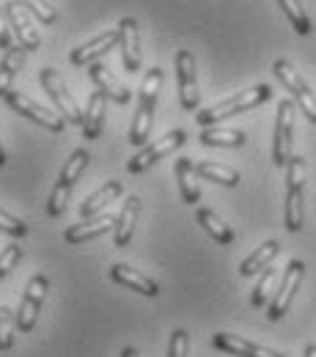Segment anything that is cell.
<instances>
[{
  "mask_svg": "<svg viewBox=\"0 0 316 357\" xmlns=\"http://www.w3.org/2000/svg\"><path fill=\"white\" fill-rule=\"evenodd\" d=\"M39 83H42V89L50 93V99L55 102L58 113L66 116V124H77V127H83L86 113L80 110V105L75 102V96H72L69 89L63 86V80L58 77V72H55V69H42V72H39Z\"/></svg>",
  "mask_w": 316,
  "mask_h": 357,
  "instance_id": "ba28073f",
  "label": "cell"
},
{
  "mask_svg": "<svg viewBox=\"0 0 316 357\" xmlns=\"http://www.w3.org/2000/svg\"><path fill=\"white\" fill-rule=\"evenodd\" d=\"M270 96H272L270 86H267V83H259V86H253V89H248V91H239V93L228 96V99L218 102V105H212V107H204V110L195 116V121H198L201 130L215 127V124L223 121V119L239 116V113H245V110H253V107L270 102Z\"/></svg>",
  "mask_w": 316,
  "mask_h": 357,
  "instance_id": "7a4b0ae2",
  "label": "cell"
},
{
  "mask_svg": "<svg viewBox=\"0 0 316 357\" xmlns=\"http://www.w3.org/2000/svg\"><path fill=\"white\" fill-rule=\"evenodd\" d=\"M47 289H50V280L45 275H33L22 300H20V311H17V330L20 333H31L36 327V319L42 313V305H45Z\"/></svg>",
  "mask_w": 316,
  "mask_h": 357,
  "instance_id": "30bf717a",
  "label": "cell"
},
{
  "mask_svg": "<svg viewBox=\"0 0 316 357\" xmlns=\"http://www.w3.org/2000/svg\"><path fill=\"white\" fill-rule=\"evenodd\" d=\"M14 338H17V313L0 305V352L11 349Z\"/></svg>",
  "mask_w": 316,
  "mask_h": 357,
  "instance_id": "4dcf8cb0",
  "label": "cell"
},
{
  "mask_svg": "<svg viewBox=\"0 0 316 357\" xmlns=\"http://www.w3.org/2000/svg\"><path fill=\"white\" fill-rule=\"evenodd\" d=\"M0 231H6V234H11V236H25L28 234V225L22 223L20 218H14V215H8V212H3L0 209Z\"/></svg>",
  "mask_w": 316,
  "mask_h": 357,
  "instance_id": "836d02e7",
  "label": "cell"
},
{
  "mask_svg": "<svg viewBox=\"0 0 316 357\" xmlns=\"http://www.w3.org/2000/svg\"><path fill=\"white\" fill-rule=\"evenodd\" d=\"M195 220H198V225H201L218 245H231V242H234V231H231L212 209H206V206L195 209Z\"/></svg>",
  "mask_w": 316,
  "mask_h": 357,
  "instance_id": "d4e9b609",
  "label": "cell"
},
{
  "mask_svg": "<svg viewBox=\"0 0 316 357\" xmlns=\"http://www.w3.org/2000/svg\"><path fill=\"white\" fill-rule=\"evenodd\" d=\"M190 349V338L184 330H174L171 333V344H168V357H187Z\"/></svg>",
  "mask_w": 316,
  "mask_h": 357,
  "instance_id": "e575fe53",
  "label": "cell"
},
{
  "mask_svg": "<svg viewBox=\"0 0 316 357\" xmlns=\"http://www.w3.org/2000/svg\"><path fill=\"white\" fill-rule=\"evenodd\" d=\"M89 77L93 80V86L102 91V93H107V99H113V102H119V105H130V96H133L130 89H124V86L110 75L107 66H102V63H91Z\"/></svg>",
  "mask_w": 316,
  "mask_h": 357,
  "instance_id": "ffe728a7",
  "label": "cell"
},
{
  "mask_svg": "<svg viewBox=\"0 0 316 357\" xmlns=\"http://www.w3.org/2000/svg\"><path fill=\"white\" fill-rule=\"evenodd\" d=\"M303 357H316V344H308V347L303 349Z\"/></svg>",
  "mask_w": 316,
  "mask_h": 357,
  "instance_id": "8d00e7d4",
  "label": "cell"
},
{
  "mask_svg": "<svg viewBox=\"0 0 316 357\" xmlns=\"http://www.w3.org/2000/svg\"><path fill=\"white\" fill-rule=\"evenodd\" d=\"M137 215H140V198L137 195H130L119 212V220H116V234H113V242L116 248H127L133 234H135V223Z\"/></svg>",
  "mask_w": 316,
  "mask_h": 357,
  "instance_id": "44dd1931",
  "label": "cell"
},
{
  "mask_svg": "<svg viewBox=\"0 0 316 357\" xmlns=\"http://www.w3.org/2000/svg\"><path fill=\"white\" fill-rule=\"evenodd\" d=\"M195 174L206 181H215V184H223V187H236L242 178H239V171L228 168V165H220V162H212V160H201L195 162Z\"/></svg>",
  "mask_w": 316,
  "mask_h": 357,
  "instance_id": "484cf974",
  "label": "cell"
},
{
  "mask_svg": "<svg viewBox=\"0 0 316 357\" xmlns=\"http://www.w3.org/2000/svg\"><path fill=\"white\" fill-rule=\"evenodd\" d=\"M6 105L11 107V110H17L20 116H25V119H31L33 124H39V127H45L50 132H63V127H66V121H63V116H58V113H52V110H47L42 105H36L33 99H28L25 93H17V91H8L6 96Z\"/></svg>",
  "mask_w": 316,
  "mask_h": 357,
  "instance_id": "8fae6325",
  "label": "cell"
},
{
  "mask_svg": "<svg viewBox=\"0 0 316 357\" xmlns=\"http://www.w3.org/2000/svg\"><path fill=\"white\" fill-rule=\"evenodd\" d=\"M195 162L190 157H179L176 160V181H179L181 190V201L184 204H198L201 201V187L195 181Z\"/></svg>",
  "mask_w": 316,
  "mask_h": 357,
  "instance_id": "603a6c76",
  "label": "cell"
},
{
  "mask_svg": "<svg viewBox=\"0 0 316 357\" xmlns=\"http://www.w3.org/2000/svg\"><path fill=\"white\" fill-rule=\"evenodd\" d=\"M119 47H121V58H124V69L133 75L140 69V31H137V20L124 17L119 22Z\"/></svg>",
  "mask_w": 316,
  "mask_h": 357,
  "instance_id": "5bb4252c",
  "label": "cell"
},
{
  "mask_svg": "<svg viewBox=\"0 0 316 357\" xmlns=\"http://www.w3.org/2000/svg\"><path fill=\"white\" fill-rule=\"evenodd\" d=\"M119 195H121V181L110 178L107 184H102V187H99L93 195H89V198L83 201V206H80V215H83V220H89V218H96V215H102V212H105V206H107V204H113Z\"/></svg>",
  "mask_w": 316,
  "mask_h": 357,
  "instance_id": "7402d4cb",
  "label": "cell"
},
{
  "mask_svg": "<svg viewBox=\"0 0 316 357\" xmlns=\"http://www.w3.org/2000/svg\"><path fill=\"white\" fill-rule=\"evenodd\" d=\"M272 72H275V77L283 83V89L289 91L292 96H294V102L303 107V113H306V119L316 124V93L311 91V86L303 80V75L286 61V58H280V61H275V66H272Z\"/></svg>",
  "mask_w": 316,
  "mask_h": 357,
  "instance_id": "5b68a950",
  "label": "cell"
},
{
  "mask_svg": "<svg viewBox=\"0 0 316 357\" xmlns=\"http://www.w3.org/2000/svg\"><path fill=\"white\" fill-rule=\"evenodd\" d=\"M116 220H119V218H113L110 212H102V215L89 218V220H83V223L69 225V228L63 231V242H66V245H83V242H89L93 236H102L107 228H116Z\"/></svg>",
  "mask_w": 316,
  "mask_h": 357,
  "instance_id": "e0dca14e",
  "label": "cell"
},
{
  "mask_svg": "<svg viewBox=\"0 0 316 357\" xmlns=\"http://www.w3.org/2000/svg\"><path fill=\"white\" fill-rule=\"evenodd\" d=\"M6 17H8V25L14 28L17 42H20L22 50H39V45H42L39 31L33 28L31 11L22 3H6Z\"/></svg>",
  "mask_w": 316,
  "mask_h": 357,
  "instance_id": "4fadbf2b",
  "label": "cell"
},
{
  "mask_svg": "<svg viewBox=\"0 0 316 357\" xmlns=\"http://www.w3.org/2000/svg\"><path fill=\"white\" fill-rule=\"evenodd\" d=\"M212 344H215V349L236 357H283L280 352H275V349L259 347V344H253L248 338H239V335H231V333H215L212 335Z\"/></svg>",
  "mask_w": 316,
  "mask_h": 357,
  "instance_id": "9a60e30c",
  "label": "cell"
},
{
  "mask_svg": "<svg viewBox=\"0 0 316 357\" xmlns=\"http://www.w3.org/2000/svg\"><path fill=\"white\" fill-rule=\"evenodd\" d=\"M22 61H25V50L17 45L11 47L8 52H6V58L0 61V96H6L8 93V86H11V80H14V75L20 72V66H22Z\"/></svg>",
  "mask_w": 316,
  "mask_h": 357,
  "instance_id": "83f0119b",
  "label": "cell"
},
{
  "mask_svg": "<svg viewBox=\"0 0 316 357\" xmlns=\"http://www.w3.org/2000/svg\"><path fill=\"white\" fill-rule=\"evenodd\" d=\"M89 162H91V157H89V151H86V149L72 151V157L63 162V171H61V176H58V184L52 187L50 201H47V215H50V218H61V215L66 212L69 195H72V190H75L77 178L83 176V171L89 168Z\"/></svg>",
  "mask_w": 316,
  "mask_h": 357,
  "instance_id": "277c9868",
  "label": "cell"
},
{
  "mask_svg": "<svg viewBox=\"0 0 316 357\" xmlns=\"http://www.w3.org/2000/svg\"><path fill=\"white\" fill-rule=\"evenodd\" d=\"M6 14H3V8H0V50H11V33H8V28H6Z\"/></svg>",
  "mask_w": 316,
  "mask_h": 357,
  "instance_id": "d590c367",
  "label": "cell"
},
{
  "mask_svg": "<svg viewBox=\"0 0 316 357\" xmlns=\"http://www.w3.org/2000/svg\"><path fill=\"white\" fill-rule=\"evenodd\" d=\"M6 165V149H3V143H0V168Z\"/></svg>",
  "mask_w": 316,
  "mask_h": 357,
  "instance_id": "74e56055",
  "label": "cell"
},
{
  "mask_svg": "<svg viewBox=\"0 0 316 357\" xmlns=\"http://www.w3.org/2000/svg\"><path fill=\"white\" fill-rule=\"evenodd\" d=\"M280 253V245L270 239V242H264L262 248H256L242 264H239V275L242 278H250V275H256V272H262V269H267L272 264V259Z\"/></svg>",
  "mask_w": 316,
  "mask_h": 357,
  "instance_id": "cb8c5ba5",
  "label": "cell"
},
{
  "mask_svg": "<svg viewBox=\"0 0 316 357\" xmlns=\"http://www.w3.org/2000/svg\"><path fill=\"white\" fill-rule=\"evenodd\" d=\"M278 6L283 8V14H286V20L292 22V28L300 33V36H308L314 28H311V17H308V11H306V6L300 3V0H278Z\"/></svg>",
  "mask_w": 316,
  "mask_h": 357,
  "instance_id": "f1b7e54d",
  "label": "cell"
},
{
  "mask_svg": "<svg viewBox=\"0 0 316 357\" xmlns=\"http://www.w3.org/2000/svg\"><path fill=\"white\" fill-rule=\"evenodd\" d=\"M198 140L204 143V146H226V149H239V146H245V132H239V130H223V127H206V130H201L198 135Z\"/></svg>",
  "mask_w": 316,
  "mask_h": 357,
  "instance_id": "4316f807",
  "label": "cell"
},
{
  "mask_svg": "<svg viewBox=\"0 0 316 357\" xmlns=\"http://www.w3.org/2000/svg\"><path fill=\"white\" fill-rule=\"evenodd\" d=\"M20 259H22V248H20V245H8V248L0 250V280L17 267Z\"/></svg>",
  "mask_w": 316,
  "mask_h": 357,
  "instance_id": "d6a6232c",
  "label": "cell"
},
{
  "mask_svg": "<svg viewBox=\"0 0 316 357\" xmlns=\"http://www.w3.org/2000/svg\"><path fill=\"white\" fill-rule=\"evenodd\" d=\"M105 116H107V93L96 91V93H91L89 105H86V119H83V127H80L86 140H96L102 135Z\"/></svg>",
  "mask_w": 316,
  "mask_h": 357,
  "instance_id": "d6986e66",
  "label": "cell"
},
{
  "mask_svg": "<svg viewBox=\"0 0 316 357\" xmlns=\"http://www.w3.org/2000/svg\"><path fill=\"white\" fill-rule=\"evenodd\" d=\"M110 280L119 283V286L133 289V291L143 294V297H157V294H160V286H157L151 278H146L143 272L127 267V264H116V267L110 269Z\"/></svg>",
  "mask_w": 316,
  "mask_h": 357,
  "instance_id": "ac0fdd59",
  "label": "cell"
},
{
  "mask_svg": "<svg viewBox=\"0 0 316 357\" xmlns=\"http://www.w3.org/2000/svg\"><path fill=\"white\" fill-rule=\"evenodd\" d=\"M160 89H163V69L154 66L149 69L143 86L137 91V107L133 127H130V143L133 146H146L151 137V127H154V110H157V99H160Z\"/></svg>",
  "mask_w": 316,
  "mask_h": 357,
  "instance_id": "6da1fadb",
  "label": "cell"
},
{
  "mask_svg": "<svg viewBox=\"0 0 316 357\" xmlns=\"http://www.w3.org/2000/svg\"><path fill=\"white\" fill-rule=\"evenodd\" d=\"M292 135H294V105H292V99H283L278 105V121H275V137H272V162L278 168H286L289 160L294 157Z\"/></svg>",
  "mask_w": 316,
  "mask_h": 357,
  "instance_id": "52a82bcc",
  "label": "cell"
},
{
  "mask_svg": "<svg viewBox=\"0 0 316 357\" xmlns=\"http://www.w3.org/2000/svg\"><path fill=\"white\" fill-rule=\"evenodd\" d=\"M116 45H119V28H116V31H105V33L93 36L91 42L80 45L77 50H72V63H75V66H91V63H96L102 55H107Z\"/></svg>",
  "mask_w": 316,
  "mask_h": 357,
  "instance_id": "2e32d148",
  "label": "cell"
},
{
  "mask_svg": "<svg viewBox=\"0 0 316 357\" xmlns=\"http://www.w3.org/2000/svg\"><path fill=\"white\" fill-rule=\"evenodd\" d=\"M42 25H52L55 20H58V14H55V8L47 3V0H20Z\"/></svg>",
  "mask_w": 316,
  "mask_h": 357,
  "instance_id": "1f68e13d",
  "label": "cell"
},
{
  "mask_svg": "<svg viewBox=\"0 0 316 357\" xmlns=\"http://www.w3.org/2000/svg\"><path fill=\"white\" fill-rule=\"evenodd\" d=\"M176 80H179V102L184 110H195L201 102L198 93V66H195V55L190 50H179L176 58Z\"/></svg>",
  "mask_w": 316,
  "mask_h": 357,
  "instance_id": "7c38bea8",
  "label": "cell"
},
{
  "mask_svg": "<svg viewBox=\"0 0 316 357\" xmlns=\"http://www.w3.org/2000/svg\"><path fill=\"white\" fill-rule=\"evenodd\" d=\"M184 143H187V132H184V130H174V132H168L165 137H160V140H154V143L143 146L135 157L127 162V171H130L133 176H135V174H143L146 168H151V165H154V162H160L163 157L174 154V151L181 149Z\"/></svg>",
  "mask_w": 316,
  "mask_h": 357,
  "instance_id": "9c48e42d",
  "label": "cell"
},
{
  "mask_svg": "<svg viewBox=\"0 0 316 357\" xmlns=\"http://www.w3.org/2000/svg\"><path fill=\"white\" fill-rule=\"evenodd\" d=\"M275 278H278V269L275 267H267L264 272H262V280L256 283V289H253V294H250V305H253V308H264V305H270Z\"/></svg>",
  "mask_w": 316,
  "mask_h": 357,
  "instance_id": "f546056e",
  "label": "cell"
},
{
  "mask_svg": "<svg viewBox=\"0 0 316 357\" xmlns=\"http://www.w3.org/2000/svg\"><path fill=\"white\" fill-rule=\"evenodd\" d=\"M303 278H306V264H303L300 259H292V261L286 264V269H283V280H280L278 291L272 294L270 305H267V319H270V321H278V319H283V316L289 313V305H292L294 291L300 289Z\"/></svg>",
  "mask_w": 316,
  "mask_h": 357,
  "instance_id": "8992f818",
  "label": "cell"
},
{
  "mask_svg": "<svg viewBox=\"0 0 316 357\" xmlns=\"http://www.w3.org/2000/svg\"><path fill=\"white\" fill-rule=\"evenodd\" d=\"M306 181H308V165L306 157H292L286 165V228L297 234L306 223Z\"/></svg>",
  "mask_w": 316,
  "mask_h": 357,
  "instance_id": "3957f363",
  "label": "cell"
}]
</instances>
